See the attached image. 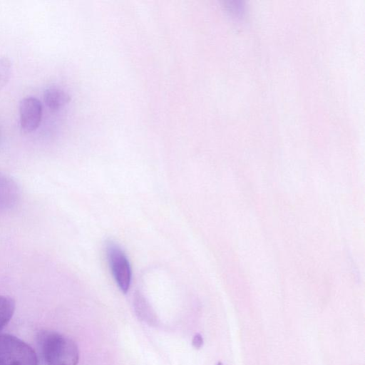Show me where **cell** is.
I'll list each match as a JSON object with an SVG mask.
<instances>
[{"label": "cell", "mask_w": 365, "mask_h": 365, "mask_svg": "<svg viewBox=\"0 0 365 365\" xmlns=\"http://www.w3.org/2000/svg\"><path fill=\"white\" fill-rule=\"evenodd\" d=\"M43 359L47 365H78L79 351L73 340L53 331H46L39 336Z\"/></svg>", "instance_id": "1"}, {"label": "cell", "mask_w": 365, "mask_h": 365, "mask_svg": "<svg viewBox=\"0 0 365 365\" xmlns=\"http://www.w3.org/2000/svg\"><path fill=\"white\" fill-rule=\"evenodd\" d=\"M0 365H38V358L34 350L21 339L1 334Z\"/></svg>", "instance_id": "2"}, {"label": "cell", "mask_w": 365, "mask_h": 365, "mask_svg": "<svg viewBox=\"0 0 365 365\" xmlns=\"http://www.w3.org/2000/svg\"><path fill=\"white\" fill-rule=\"evenodd\" d=\"M108 262L119 289L126 293L130 286L132 272L129 261L121 247L110 241L106 247Z\"/></svg>", "instance_id": "3"}, {"label": "cell", "mask_w": 365, "mask_h": 365, "mask_svg": "<svg viewBox=\"0 0 365 365\" xmlns=\"http://www.w3.org/2000/svg\"><path fill=\"white\" fill-rule=\"evenodd\" d=\"M42 117V105L33 96L23 98L19 103V119L21 128L26 132L36 130Z\"/></svg>", "instance_id": "4"}, {"label": "cell", "mask_w": 365, "mask_h": 365, "mask_svg": "<svg viewBox=\"0 0 365 365\" xmlns=\"http://www.w3.org/2000/svg\"><path fill=\"white\" fill-rule=\"evenodd\" d=\"M68 94L56 86L47 88L43 93V101L46 106L51 110H58L68 102Z\"/></svg>", "instance_id": "5"}, {"label": "cell", "mask_w": 365, "mask_h": 365, "mask_svg": "<svg viewBox=\"0 0 365 365\" xmlns=\"http://www.w3.org/2000/svg\"><path fill=\"white\" fill-rule=\"evenodd\" d=\"M15 307V301L11 297L0 294V331L11 320Z\"/></svg>", "instance_id": "6"}, {"label": "cell", "mask_w": 365, "mask_h": 365, "mask_svg": "<svg viewBox=\"0 0 365 365\" xmlns=\"http://www.w3.org/2000/svg\"><path fill=\"white\" fill-rule=\"evenodd\" d=\"M134 307L137 314L145 320V319H153L152 309L147 302L146 299L140 292H135L134 295Z\"/></svg>", "instance_id": "7"}, {"label": "cell", "mask_w": 365, "mask_h": 365, "mask_svg": "<svg viewBox=\"0 0 365 365\" xmlns=\"http://www.w3.org/2000/svg\"><path fill=\"white\" fill-rule=\"evenodd\" d=\"M11 73V63L7 57L0 58V91L7 84Z\"/></svg>", "instance_id": "8"}, {"label": "cell", "mask_w": 365, "mask_h": 365, "mask_svg": "<svg viewBox=\"0 0 365 365\" xmlns=\"http://www.w3.org/2000/svg\"><path fill=\"white\" fill-rule=\"evenodd\" d=\"M204 340L202 336L200 333H196L192 340V346L199 349L203 346Z\"/></svg>", "instance_id": "9"}, {"label": "cell", "mask_w": 365, "mask_h": 365, "mask_svg": "<svg viewBox=\"0 0 365 365\" xmlns=\"http://www.w3.org/2000/svg\"><path fill=\"white\" fill-rule=\"evenodd\" d=\"M217 365H223L221 362H218Z\"/></svg>", "instance_id": "10"}]
</instances>
